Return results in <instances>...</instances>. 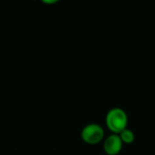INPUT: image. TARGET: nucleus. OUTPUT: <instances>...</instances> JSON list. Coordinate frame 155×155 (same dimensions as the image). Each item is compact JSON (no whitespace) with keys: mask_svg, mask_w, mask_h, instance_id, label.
<instances>
[{"mask_svg":"<svg viewBox=\"0 0 155 155\" xmlns=\"http://www.w3.org/2000/svg\"><path fill=\"white\" fill-rule=\"evenodd\" d=\"M128 117L125 111L120 107H114L109 110L106 115V123L108 127L114 132H121L126 128Z\"/></svg>","mask_w":155,"mask_h":155,"instance_id":"f257e3e1","label":"nucleus"},{"mask_svg":"<svg viewBox=\"0 0 155 155\" xmlns=\"http://www.w3.org/2000/svg\"><path fill=\"white\" fill-rule=\"evenodd\" d=\"M104 130L97 124H89L82 130V138L88 143H96L102 140Z\"/></svg>","mask_w":155,"mask_h":155,"instance_id":"f03ea898","label":"nucleus"},{"mask_svg":"<svg viewBox=\"0 0 155 155\" xmlns=\"http://www.w3.org/2000/svg\"><path fill=\"white\" fill-rule=\"evenodd\" d=\"M123 146V141L118 134H111L109 135L104 144V150L108 154L114 155L118 153Z\"/></svg>","mask_w":155,"mask_h":155,"instance_id":"7ed1b4c3","label":"nucleus"},{"mask_svg":"<svg viewBox=\"0 0 155 155\" xmlns=\"http://www.w3.org/2000/svg\"><path fill=\"white\" fill-rule=\"evenodd\" d=\"M120 137L122 141H124L126 143H131L134 140V134L132 130L128 128H124L120 132Z\"/></svg>","mask_w":155,"mask_h":155,"instance_id":"20e7f679","label":"nucleus"}]
</instances>
